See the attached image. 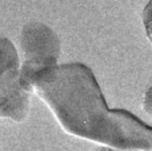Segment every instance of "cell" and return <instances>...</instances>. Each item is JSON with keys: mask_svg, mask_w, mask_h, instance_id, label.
<instances>
[{"mask_svg": "<svg viewBox=\"0 0 152 151\" xmlns=\"http://www.w3.org/2000/svg\"><path fill=\"white\" fill-rule=\"evenodd\" d=\"M27 82L70 134L116 149H152L151 126L124 109H109L94 74L84 64L50 65Z\"/></svg>", "mask_w": 152, "mask_h": 151, "instance_id": "1", "label": "cell"}, {"mask_svg": "<svg viewBox=\"0 0 152 151\" xmlns=\"http://www.w3.org/2000/svg\"><path fill=\"white\" fill-rule=\"evenodd\" d=\"M32 90L22 78V65L14 44L0 39V117L24 119Z\"/></svg>", "mask_w": 152, "mask_h": 151, "instance_id": "2", "label": "cell"}, {"mask_svg": "<svg viewBox=\"0 0 152 151\" xmlns=\"http://www.w3.org/2000/svg\"><path fill=\"white\" fill-rule=\"evenodd\" d=\"M20 47L24 55L22 78L26 84H28L30 76L35 72L57 64L60 54V42L57 34L42 23H28L23 27Z\"/></svg>", "mask_w": 152, "mask_h": 151, "instance_id": "3", "label": "cell"}, {"mask_svg": "<svg viewBox=\"0 0 152 151\" xmlns=\"http://www.w3.org/2000/svg\"><path fill=\"white\" fill-rule=\"evenodd\" d=\"M142 18H143V24H144V29H145L146 37L152 43V0H150L148 2L145 8L143 9Z\"/></svg>", "mask_w": 152, "mask_h": 151, "instance_id": "4", "label": "cell"}, {"mask_svg": "<svg viewBox=\"0 0 152 151\" xmlns=\"http://www.w3.org/2000/svg\"><path fill=\"white\" fill-rule=\"evenodd\" d=\"M143 106H144V109H145L146 111L152 115V86H150L146 90Z\"/></svg>", "mask_w": 152, "mask_h": 151, "instance_id": "5", "label": "cell"}]
</instances>
